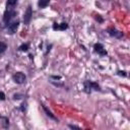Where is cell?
<instances>
[{"label":"cell","instance_id":"cell-1","mask_svg":"<svg viewBox=\"0 0 130 130\" xmlns=\"http://www.w3.org/2000/svg\"><path fill=\"white\" fill-rule=\"evenodd\" d=\"M16 15V11L14 9H6L4 15H3V21L4 23H8L14 16Z\"/></svg>","mask_w":130,"mask_h":130},{"label":"cell","instance_id":"cell-2","mask_svg":"<svg viewBox=\"0 0 130 130\" xmlns=\"http://www.w3.org/2000/svg\"><path fill=\"white\" fill-rule=\"evenodd\" d=\"M91 89H94V90H100V86L98 83L95 82H92V81H85L84 82V90L86 92H90Z\"/></svg>","mask_w":130,"mask_h":130},{"label":"cell","instance_id":"cell-3","mask_svg":"<svg viewBox=\"0 0 130 130\" xmlns=\"http://www.w3.org/2000/svg\"><path fill=\"white\" fill-rule=\"evenodd\" d=\"M12 79L14 80V82H16V83H18V84H21V83H23V82L25 81L26 76H25L22 72H16V73L13 74Z\"/></svg>","mask_w":130,"mask_h":130},{"label":"cell","instance_id":"cell-4","mask_svg":"<svg viewBox=\"0 0 130 130\" xmlns=\"http://www.w3.org/2000/svg\"><path fill=\"white\" fill-rule=\"evenodd\" d=\"M31 16H32V11H31V6H28L26 11L24 12V15H23V22L24 24H28L30 19H31Z\"/></svg>","mask_w":130,"mask_h":130},{"label":"cell","instance_id":"cell-5","mask_svg":"<svg viewBox=\"0 0 130 130\" xmlns=\"http://www.w3.org/2000/svg\"><path fill=\"white\" fill-rule=\"evenodd\" d=\"M93 49H94V51H95L99 55H101V56H106V55H107V51L104 49V47H103L102 44H95L94 47H93Z\"/></svg>","mask_w":130,"mask_h":130},{"label":"cell","instance_id":"cell-6","mask_svg":"<svg viewBox=\"0 0 130 130\" xmlns=\"http://www.w3.org/2000/svg\"><path fill=\"white\" fill-rule=\"evenodd\" d=\"M18 25H19V22H18V21H14V22H12L11 24H9L8 27H7L8 34L12 35V34L16 32V30H17V28H18Z\"/></svg>","mask_w":130,"mask_h":130},{"label":"cell","instance_id":"cell-7","mask_svg":"<svg viewBox=\"0 0 130 130\" xmlns=\"http://www.w3.org/2000/svg\"><path fill=\"white\" fill-rule=\"evenodd\" d=\"M53 28L56 30V29H60V30H65L66 28H68V24L66 23V22H63V23H60V24H58V23H54V25H53Z\"/></svg>","mask_w":130,"mask_h":130},{"label":"cell","instance_id":"cell-8","mask_svg":"<svg viewBox=\"0 0 130 130\" xmlns=\"http://www.w3.org/2000/svg\"><path fill=\"white\" fill-rule=\"evenodd\" d=\"M109 34H110L111 36H113V37L117 38V39H120V38L123 36V34H122L121 31L116 30L115 28H110V29H109Z\"/></svg>","mask_w":130,"mask_h":130},{"label":"cell","instance_id":"cell-9","mask_svg":"<svg viewBox=\"0 0 130 130\" xmlns=\"http://www.w3.org/2000/svg\"><path fill=\"white\" fill-rule=\"evenodd\" d=\"M17 1H18V0H7V2H6V7H7V9H13V7L16 5Z\"/></svg>","mask_w":130,"mask_h":130},{"label":"cell","instance_id":"cell-10","mask_svg":"<svg viewBox=\"0 0 130 130\" xmlns=\"http://www.w3.org/2000/svg\"><path fill=\"white\" fill-rule=\"evenodd\" d=\"M42 107H43V109H44V111L46 112V115H47L48 117H50L51 119H53V120L57 121V118H56V117H55V116L52 114V112H51V111H49V110H48V109H47V108H46L44 105H42Z\"/></svg>","mask_w":130,"mask_h":130},{"label":"cell","instance_id":"cell-11","mask_svg":"<svg viewBox=\"0 0 130 130\" xmlns=\"http://www.w3.org/2000/svg\"><path fill=\"white\" fill-rule=\"evenodd\" d=\"M49 2H50V0H39L38 5H39V7H40V8H45V7H47V6H48Z\"/></svg>","mask_w":130,"mask_h":130},{"label":"cell","instance_id":"cell-12","mask_svg":"<svg viewBox=\"0 0 130 130\" xmlns=\"http://www.w3.org/2000/svg\"><path fill=\"white\" fill-rule=\"evenodd\" d=\"M7 49V45L3 42H0V54H3Z\"/></svg>","mask_w":130,"mask_h":130},{"label":"cell","instance_id":"cell-13","mask_svg":"<svg viewBox=\"0 0 130 130\" xmlns=\"http://www.w3.org/2000/svg\"><path fill=\"white\" fill-rule=\"evenodd\" d=\"M20 51H23V52H26L27 50H28V45L27 44H23V45H21L19 48H18Z\"/></svg>","mask_w":130,"mask_h":130},{"label":"cell","instance_id":"cell-14","mask_svg":"<svg viewBox=\"0 0 130 130\" xmlns=\"http://www.w3.org/2000/svg\"><path fill=\"white\" fill-rule=\"evenodd\" d=\"M4 100H5V94L4 92L0 91V101H4Z\"/></svg>","mask_w":130,"mask_h":130},{"label":"cell","instance_id":"cell-15","mask_svg":"<svg viewBox=\"0 0 130 130\" xmlns=\"http://www.w3.org/2000/svg\"><path fill=\"white\" fill-rule=\"evenodd\" d=\"M21 106H22V107H21V111H22V112H25V110H26V104L23 103Z\"/></svg>","mask_w":130,"mask_h":130},{"label":"cell","instance_id":"cell-16","mask_svg":"<svg viewBox=\"0 0 130 130\" xmlns=\"http://www.w3.org/2000/svg\"><path fill=\"white\" fill-rule=\"evenodd\" d=\"M118 74H119L120 76H126V75H127L125 71H119V72H118Z\"/></svg>","mask_w":130,"mask_h":130},{"label":"cell","instance_id":"cell-17","mask_svg":"<svg viewBox=\"0 0 130 130\" xmlns=\"http://www.w3.org/2000/svg\"><path fill=\"white\" fill-rule=\"evenodd\" d=\"M69 127H70V128H73V129H79V127H77V126H73V125H69Z\"/></svg>","mask_w":130,"mask_h":130},{"label":"cell","instance_id":"cell-18","mask_svg":"<svg viewBox=\"0 0 130 130\" xmlns=\"http://www.w3.org/2000/svg\"><path fill=\"white\" fill-rule=\"evenodd\" d=\"M96 19H98V20H99L100 22H102V21H103V18H101V17H100V15H98V17H96Z\"/></svg>","mask_w":130,"mask_h":130}]
</instances>
